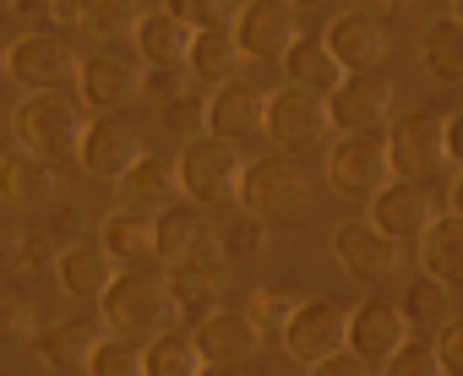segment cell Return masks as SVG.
<instances>
[{
  "label": "cell",
  "mask_w": 463,
  "mask_h": 376,
  "mask_svg": "<svg viewBox=\"0 0 463 376\" xmlns=\"http://www.w3.org/2000/svg\"><path fill=\"white\" fill-rule=\"evenodd\" d=\"M279 61H284V77H289L295 88H306V93H322V99H327V93L344 82V66L333 61V50L322 44V33H295Z\"/></svg>",
  "instance_id": "obj_26"
},
{
  "label": "cell",
  "mask_w": 463,
  "mask_h": 376,
  "mask_svg": "<svg viewBox=\"0 0 463 376\" xmlns=\"http://www.w3.org/2000/svg\"><path fill=\"white\" fill-rule=\"evenodd\" d=\"M311 376H371V365L354 354V349H333L327 360H317V365H306Z\"/></svg>",
  "instance_id": "obj_42"
},
{
  "label": "cell",
  "mask_w": 463,
  "mask_h": 376,
  "mask_svg": "<svg viewBox=\"0 0 463 376\" xmlns=\"http://www.w3.org/2000/svg\"><path fill=\"white\" fill-rule=\"evenodd\" d=\"M241 147L223 142V136H191L175 158V185L180 197L196 202V208H213V202H229L235 197V180H241Z\"/></svg>",
  "instance_id": "obj_3"
},
{
  "label": "cell",
  "mask_w": 463,
  "mask_h": 376,
  "mask_svg": "<svg viewBox=\"0 0 463 376\" xmlns=\"http://www.w3.org/2000/svg\"><path fill=\"white\" fill-rule=\"evenodd\" d=\"M441 153H447L452 169H463V109H452V115L441 120Z\"/></svg>",
  "instance_id": "obj_44"
},
{
  "label": "cell",
  "mask_w": 463,
  "mask_h": 376,
  "mask_svg": "<svg viewBox=\"0 0 463 376\" xmlns=\"http://www.w3.org/2000/svg\"><path fill=\"white\" fill-rule=\"evenodd\" d=\"M322 104H327V126L338 136H371L392 120V82L376 71H344V82Z\"/></svg>",
  "instance_id": "obj_5"
},
{
  "label": "cell",
  "mask_w": 463,
  "mask_h": 376,
  "mask_svg": "<svg viewBox=\"0 0 463 376\" xmlns=\"http://www.w3.org/2000/svg\"><path fill=\"white\" fill-rule=\"evenodd\" d=\"M142 153H147V147H142V131H137L126 115H99V120H82V131H77V158H82V169L99 174V180L126 174Z\"/></svg>",
  "instance_id": "obj_14"
},
{
  "label": "cell",
  "mask_w": 463,
  "mask_h": 376,
  "mask_svg": "<svg viewBox=\"0 0 463 376\" xmlns=\"http://www.w3.org/2000/svg\"><path fill=\"white\" fill-rule=\"evenodd\" d=\"M420 6H447V0H420Z\"/></svg>",
  "instance_id": "obj_53"
},
{
  "label": "cell",
  "mask_w": 463,
  "mask_h": 376,
  "mask_svg": "<svg viewBox=\"0 0 463 376\" xmlns=\"http://www.w3.org/2000/svg\"><path fill=\"white\" fill-rule=\"evenodd\" d=\"M409 338V322H403V311L392 306V300H360L354 311H349V333H344V349H354L371 371L398 349Z\"/></svg>",
  "instance_id": "obj_20"
},
{
  "label": "cell",
  "mask_w": 463,
  "mask_h": 376,
  "mask_svg": "<svg viewBox=\"0 0 463 376\" xmlns=\"http://www.w3.org/2000/svg\"><path fill=\"white\" fill-rule=\"evenodd\" d=\"M55 273H61V284H66L77 300H99L104 284L115 278V262L104 257L99 240H82V246H66V251L55 257Z\"/></svg>",
  "instance_id": "obj_29"
},
{
  "label": "cell",
  "mask_w": 463,
  "mask_h": 376,
  "mask_svg": "<svg viewBox=\"0 0 463 376\" xmlns=\"http://www.w3.org/2000/svg\"><path fill=\"white\" fill-rule=\"evenodd\" d=\"M93 6H99V0H82V12H93Z\"/></svg>",
  "instance_id": "obj_54"
},
{
  "label": "cell",
  "mask_w": 463,
  "mask_h": 376,
  "mask_svg": "<svg viewBox=\"0 0 463 376\" xmlns=\"http://www.w3.org/2000/svg\"><path fill=\"white\" fill-rule=\"evenodd\" d=\"M382 376H447V365H441V354H436V343L430 338H403L387 360H382Z\"/></svg>",
  "instance_id": "obj_39"
},
{
  "label": "cell",
  "mask_w": 463,
  "mask_h": 376,
  "mask_svg": "<svg viewBox=\"0 0 463 376\" xmlns=\"http://www.w3.org/2000/svg\"><path fill=\"white\" fill-rule=\"evenodd\" d=\"M77 82V104L93 115H120L137 93H142V61L131 50H93L77 61L71 71Z\"/></svg>",
  "instance_id": "obj_4"
},
{
  "label": "cell",
  "mask_w": 463,
  "mask_h": 376,
  "mask_svg": "<svg viewBox=\"0 0 463 376\" xmlns=\"http://www.w3.org/2000/svg\"><path fill=\"white\" fill-rule=\"evenodd\" d=\"M344 333H349V311H344L338 300H300V306L289 311L279 343H284L289 360L317 365V360H327L333 349H344Z\"/></svg>",
  "instance_id": "obj_11"
},
{
  "label": "cell",
  "mask_w": 463,
  "mask_h": 376,
  "mask_svg": "<svg viewBox=\"0 0 463 376\" xmlns=\"http://www.w3.org/2000/svg\"><path fill=\"white\" fill-rule=\"evenodd\" d=\"M322 44L333 50V61H338L344 71H382L387 55H392V33H387V23H382L376 12H365V6L333 17L327 33H322Z\"/></svg>",
  "instance_id": "obj_15"
},
{
  "label": "cell",
  "mask_w": 463,
  "mask_h": 376,
  "mask_svg": "<svg viewBox=\"0 0 463 376\" xmlns=\"http://www.w3.org/2000/svg\"><path fill=\"white\" fill-rule=\"evenodd\" d=\"M333 262L360 284H392L403 273V240L382 235L371 219H354L333 230Z\"/></svg>",
  "instance_id": "obj_6"
},
{
  "label": "cell",
  "mask_w": 463,
  "mask_h": 376,
  "mask_svg": "<svg viewBox=\"0 0 463 376\" xmlns=\"http://www.w3.org/2000/svg\"><path fill=\"white\" fill-rule=\"evenodd\" d=\"M300 300H306V295H295L289 284H262V289L251 295V306H246V316H251V327L262 333V343L284 333V322H289V311H295Z\"/></svg>",
  "instance_id": "obj_36"
},
{
  "label": "cell",
  "mask_w": 463,
  "mask_h": 376,
  "mask_svg": "<svg viewBox=\"0 0 463 376\" xmlns=\"http://www.w3.org/2000/svg\"><path fill=\"white\" fill-rule=\"evenodd\" d=\"M99 246H104V257H109L115 268H147V262H153V219L120 208V213L104 219Z\"/></svg>",
  "instance_id": "obj_28"
},
{
  "label": "cell",
  "mask_w": 463,
  "mask_h": 376,
  "mask_svg": "<svg viewBox=\"0 0 463 376\" xmlns=\"http://www.w3.org/2000/svg\"><path fill=\"white\" fill-rule=\"evenodd\" d=\"M262 109H268V93L246 88V82H218L213 99L202 104V126L207 136H223V142H251L262 136Z\"/></svg>",
  "instance_id": "obj_17"
},
{
  "label": "cell",
  "mask_w": 463,
  "mask_h": 376,
  "mask_svg": "<svg viewBox=\"0 0 463 376\" xmlns=\"http://www.w3.org/2000/svg\"><path fill=\"white\" fill-rule=\"evenodd\" d=\"M398 311H403L409 333L436 338V333L458 316V300H452V284H447V278H436V273H414V278H403Z\"/></svg>",
  "instance_id": "obj_22"
},
{
  "label": "cell",
  "mask_w": 463,
  "mask_h": 376,
  "mask_svg": "<svg viewBox=\"0 0 463 376\" xmlns=\"http://www.w3.org/2000/svg\"><path fill=\"white\" fill-rule=\"evenodd\" d=\"M142 93H153L158 104L191 93V71H185V61H142Z\"/></svg>",
  "instance_id": "obj_41"
},
{
  "label": "cell",
  "mask_w": 463,
  "mask_h": 376,
  "mask_svg": "<svg viewBox=\"0 0 463 376\" xmlns=\"http://www.w3.org/2000/svg\"><path fill=\"white\" fill-rule=\"evenodd\" d=\"M430 219H436V202L425 197L420 180H387L382 192H371V224L392 240H420Z\"/></svg>",
  "instance_id": "obj_19"
},
{
  "label": "cell",
  "mask_w": 463,
  "mask_h": 376,
  "mask_svg": "<svg viewBox=\"0 0 463 376\" xmlns=\"http://www.w3.org/2000/svg\"><path fill=\"white\" fill-rule=\"evenodd\" d=\"M235 6H241V0H164V12L180 17L191 33H196V28H223V23H235Z\"/></svg>",
  "instance_id": "obj_40"
},
{
  "label": "cell",
  "mask_w": 463,
  "mask_h": 376,
  "mask_svg": "<svg viewBox=\"0 0 463 376\" xmlns=\"http://www.w3.org/2000/svg\"><path fill=\"white\" fill-rule=\"evenodd\" d=\"M447 202H452V213H458V219H463V169H458V174H452V197H447Z\"/></svg>",
  "instance_id": "obj_47"
},
{
  "label": "cell",
  "mask_w": 463,
  "mask_h": 376,
  "mask_svg": "<svg viewBox=\"0 0 463 376\" xmlns=\"http://www.w3.org/2000/svg\"><path fill=\"white\" fill-rule=\"evenodd\" d=\"M196 376H251V371L246 365H202Z\"/></svg>",
  "instance_id": "obj_46"
},
{
  "label": "cell",
  "mask_w": 463,
  "mask_h": 376,
  "mask_svg": "<svg viewBox=\"0 0 463 376\" xmlns=\"http://www.w3.org/2000/svg\"><path fill=\"white\" fill-rule=\"evenodd\" d=\"M420 61H425L430 77H441V82H463V23L441 17L436 28H425V39H420Z\"/></svg>",
  "instance_id": "obj_33"
},
{
  "label": "cell",
  "mask_w": 463,
  "mask_h": 376,
  "mask_svg": "<svg viewBox=\"0 0 463 376\" xmlns=\"http://www.w3.org/2000/svg\"><path fill=\"white\" fill-rule=\"evenodd\" d=\"M365 12H387V6H398V0H360Z\"/></svg>",
  "instance_id": "obj_49"
},
{
  "label": "cell",
  "mask_w": 463,
  "mask_h": 376,
  "mask_svg": "<svg viewBox=\"0 0 463 376\" xmlns=\"http://www.w3.org/2000/svg\"><path fill=\"white\" fill-rule=\"evenodd\" d=\"M447 17H452V23H463V0H447Z\"/></svg>",
  "instance_id": "obj_50"
},
{
  "label": "cell",
  "mask_w": 463,
  "mask_h": 376,
  "mask_svg": "<svg viewBox=\"0 0 463 376\" xmlns=\"http://www.w3.org/2000/svg\"><path fill=\"white\" fill-rule=\"evenodd\" d=\"M295 12H317V6H327V0H289Z\"/></svg>",
  "instance_id": "obj_48"
},
{
  "label": "cell",
  "mask_w": 463,
  "mask_h": 376,
  "mask_svg": "<svg viewBox=\"0 0 463 376\" xmlns=\"http://www.w3.org/2000/svg\"><path fill=\"white\" fill-rule=\"evenodd\" d=\"M44 257V235L28 224H0V284H17Z\"/></svg>",
  "instance_id": "obj_35"
},
{
  "label": "cell",
  "mask_w": 463,
  "mask_h": 376,
  "mask_svg": "<svg viewBox=\"0 0 463 376\" xmlns=\"http://www.w3.org/2000/svg\"><path fill=\"white\" fill-rule=\"evenodd\" d=\"M82 371H88V376H142V343L104 333V338L88 349V365H82Z\"/></svg>",
  "instance_id": "obj_37"
},
{
  "label": "cell",
  "mask_w": 463,
  "mask_h": 376,
  "mask_svg": "<svg viewBox=\"0 0 463 376\" xmlns=\"http://www.w3.org/2000/svg\"><path fill=\"white\" fill-rule=\"evenodd\" d=\"M164 289H169L175 327H185V333L218 311V278L207 268H164Z\"/></svg>",
  "instance_id": "obj_27"
},
{
  "label": "cell",
  "mask_w": 463,
  "mask_h": 376,
  "mask_svg": "<svg viewBox=\"0 0 463 376\" xmlns=\"http://www.w3.org/2000/svg\"><path fill=\"white\" fill-rule=\"evenodd\" d=\"M436 354L447 371H463V316H452L441 333H436Z\"/></svg>",
  "instance_id": "obj_43"
},
{
  "label": "cell",
  "mask_w": 463,
  "mask_h": 376,
  "mask_svg": "<svg viewBox=\"0 0 463 376\" xmlns=\"http://www.w3.org/2000/svg\"><path fill=\"white\" fill-rule=\"evenodd\" d=\"M77 131H82V109H77V99H66L61 88L23 93V104H17V142H23L28 153L50 158V153H61V147H71Z\"/></svg>",
  "instance_id": "obj_8"
},
{
  "label": "cell",
  "mask_w": 463,
  "mask_h": 376,
  "mask_svg": "<svg viewBox=\"0 0 463 376\" xmlns=\"http://www.w3.org/2000/svg\"><path fill=\"white\" fill-rule=\"evenodd\" d=\"M191 343H196V354H202V365H246L257 349H262V333L251 327V316L246 311H213V316H202L196 327H191Z\"/></svg>",
  "instance_id": "obj_18"
},
{
  "label": "cell",
  "mask_w": 463,
  "mask_h": 376,
  "mask_svg": "<svg viewBox=\"0 0 463 376\" xmlns=\"http://www.w3.org/2000/svg\"><path fill=\"white\" fill-rule=\"evenodd\" d=\"M131 44H137V50H131L137 61H185L191 28L158 6V12H142V17L131 23Z\"/></svg>",
  "instance_id": "obj_31"
},
{
  "label": "cell",
  "mask_w": 463,
  "mask_h": 376,
  "mask_svg": "<svg viewBox=\"0 0 463 376\" xmlns=\"http://www.w3.org/2000/svg\"><path fill=\"white\" fill-rule=\"evenodd\" d=\"M0 202L17 208V213L50 208L55 202V169H50V158H39L28 147H17V153L0 158Z\"/></svg>",
  "instance_id": "obj_21"
},
{
  "label": "cell",
  "mask_w": 463,
  "mask_h": 376,
  "mask_svg": "<svg viewBox=\"0 0 463 376\" xmlns=\"http://www.w3.org/2000/svg\"><path fill=\"white\" fill-rule=\"evenodd\" d=\"M115 192H120V208L126 213H142V219H153V213H164L169 202H175V169L169 164H158L153 153H142L126 174H115Z\"/></svg>",
  "instance_id": "obj_23"
},
{
  "label": "cell",
  "mask_w": 463,
  "mask_h": 376,
  "mask_svg": "<svg viewBox=\"0 0 463 376\" xmlns=\"http://www.w3.org/2000/svg\"><path fill=\"white\" fill-rule=\"evenodd\" d=\"M420 262L425 273L447 278V284H463V219L458 213H436L420 235Z\"/></svg>",
  "instance_id": "obj_30"
},
{
  "label": "cell",
  "mask_w": 463,
  "mask_h": 376,
  "mask_svg": "<svg viewBox=\"0 0 463 376\" xmlns=\"http://www.w3.org/2000/svg\"><path fill=\"white\" fill-rule=\"evenodd\" d=\"M23 6H50V0H23Z\"/></svg>",
  "instance_id": "obj_52"
},
{
  "label": "cell",
  "mask_w": 463,
  "mask_h": 376,
  "mask_svg": "<svg viewBox=\"0 0 463 376\" xmlns=\"http://www.w3.org/2000/svg\"><path fill=\"white\" fill-rule=\"evenodd\" d=\"M213 246H218L223 262H262V251H268V219H251V213L229 219L213 235Z\"/></svg>",
  "instance_id": "obj_34"
},
{
  "label": "cell",
  "mask_w": 463,
  "mask_h": 376,
  "mask_svg": "<svg viewBox=\"0 0 463 376\" xmlns=\"http://www.w3.org/2000/svg\"><path fill=\"white\" fill-rule=\"evenodd\" d=\"M441 120H447V115H436V109H409V115L382 136L387 169H392L398 180H425V174H436V164H447V153H441Z\"/></svg>",
  "instance_id": "obj_9"
},
{
  "label": "cell",
  "mask_w": 463,
  "mask_h": 376,
  "mask_svg": "<svg viewBox=\"0 0 463 376\" xmlns=\"http://www.w3.org/2000/svg\"><path fill=\"white\" fill-rule=\"evenodd\" d=\"M235 202H241L251 219H295V213L311 202L306 169H300L289 153L246 158V164H241V180H235Z\"/></svg>",
  "instance_id": "obj_2"
},
{
  "label": "cell",
  "mask_w": 463,
  "mask_h": 376,
  "mask_svg": "<svg viewBox=\"0 0 463 376\" xmlns=\"http://www.w3.org/2000/svg\"><path fill=\"white\" fill-rule=\"evenodd\" d=\"M164 120H169V126H196V120H202L196 88H191V93H180V99H169V104H164Z\"/></svg>",
  "instance_id": "obj_45"
},
{
  "label": "cell",
  "mask_w": 463,
  "mask_h": 376,
  "mask_svg": "<svg viewBox=\"0 0 463 376\" xmlns=\"http://www.w3.org/2000/svg\"><path fill=\"white\" fill-rule=\"evenodd\" d=\"M99 338H104V322H93V316H66V322H55V327L33 333L39 360H44L50 371H61V376L82 371V365H88V349H93Z\"/></svg>",
  "instance_id": "obj_24"
},
{
  "label": "cell",
  "mask_w": 463,
  "mask_h": 376,
  "mask_svg": "<svg viewBox=\"0 0 463 376\" xmlns=\"http://www.w3.org/2000/svg\"><path fill=\"white\" fill-rule=\"evenodd\" d=\"M327 180H333V192H344V197H371V192H382V185L392 180L382 136H338V142L327 147Z\"/></svg>",
  "instance_id": "obj_16"
},
{
  "label": "cell",
  "mask_w": 463,
  "mask_h": 376,
  "mask_svg": "<svg viewBox=\"0 0 463 376\" xmlns=\"http://www.w3.org/2000/svg\"><path fill=\"white\" fill-rule=\"evenodd\" d=\"M153 257L164 268H207L218 257L213 230L196 202H169L164 213H153Z\"/></svg>",
  "instance_id": "obj_10"
},
{
  "label": "cell",
  "mask_w": 463,
  "mask_h": 376,
  "mask_svg": "<svg viewBox=\"0 0 463 376\" xmlns=\"http://www.w3.org/2000/svg\"><path fill=\"white\" fill-rule=\"evenodd\" d=\"M196 371H202V354L185 327H164L142 343V376H196Z\"/></svg>",
  "instance_id": "obj_32"
},
{
  "label": "cell",
  "mask_w": 463,
  "mask_h": 376,
  "mask_svg": "<svg viewBox=\"0 0 463 376\" xmlns=\"http://www.w3.org/2000/svg\"><path fill=\"white\" fill-rule=\"evenodd\" d=\"M241 44H235V33H229V23L223 28H196L191 33V44H185V71H191V82H235L241 77Z\"/></svg>",
  "instance_id": "obj_25"
},
{
  "label": "cell",
  "mask_w": 463,
  "mask_h": 376,
  "mask_svg": "<svg viewBox=\"0 0 463 376\" xmlns=\"http://www.w3.org/2000/svg\"><path fill=\"white\" fill-rule=\"evenodd\" d=\"M262 131L279 142V147H317L327 142V104L322 93H306V88H273L268 93V109H262Z\"/></svg>",
  "instance_id": "obj_13"
},
{
  "label": "cell",
  "mask_w": 463,
  "mask_h": 376,
  "mask_svg": "<svg viewBox=\"0 0 463 376\" xmlns=\"http://www.w3.org/2000/svg\"><path fill=\"white\" fill-rule=\"evenodd\" d=\"M39 333V306L23 295V284H0V343H28Z\"/></svg>",
  "instance_id": "obj_38"
},
{
  "label": "cell",
  "mask_w": 463,
  "mask_h": 376,
  "mask_svg": "<svg viewBox=\"0 0 463 376\" xmlns=\"http://www.w3.org/2000/svg\"><path fill=\"white\" fill-rule=\"evenodd\" d=\"M99 322H104V333L131 338V343H147L153 333L175 327L164 273H153V268H115V278L99 295Z\"/></svg>",
  "instance_id": "obj_1"
},
{
  "label": "cell",
  "mask_w": 463,
  "mask_h": 376,
  "mask_svg": "<svg viewBox=\"0 0 463 376\" xmlns=\"http://www.w3.org/2000/svg\"><path fill=\"white\" fill-rule=\"evenodd\" d=\"M229 33H235L246 61H279L289 50V39L300 33V12L289 0H241Z\"/></svg>",
  "instance_id": "obj_12"
},
{
  "label": "cell",
  "mask_w": 463,
  "mask_h": 376,
  "mask_svg": "<svg viewBox=\"0 0 463 376\" xmlns=\"http://www.w3.org/2000/svg\"><path fill=\"white\" fill-rule=\"evenodd\" d=\"M0 71H6L17 88L28 93H44V88H66L71 71H77V55L61 33H23L0 50Z\"/></svg>",
  "instance_id": "obj_7"
},
{
  "label": "cell",
  "mask_w": 463,
  "mask_h": 376,
  "mask_svg": "<svg viewBox=\"0 0 463 376\" xmlns=\"http://www.w3.org/2000/svg\"><path fill=\"white\" fill-rule=\"evenodd\" d=\"M12 6H17V0H0V17H6V12H12Z\"/></svg>",
  "instance_id": "obj_51"
}]
</instances>
